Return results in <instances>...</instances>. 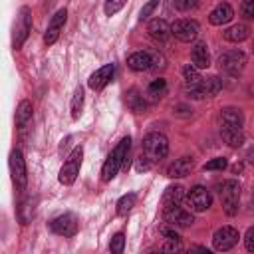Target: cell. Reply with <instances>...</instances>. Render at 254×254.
<instances>
[{"label": "cell", "instance_id": "d6986e66", "mask_svg": "<svg viewBox=\"0 0 254 254\" xmlns=\"http://www.w3.org/2000/svg\"><path fill=\"white\" fill-rule=\"evenodd\" d=\"M147 30H149V34H151L155 40H159V42H167V40L173 36L171 26H169L167 20H163V18H155V20H151L149 26H147Z\"/></svg>", "mask_w": 254, "mask_h": 254}, {"label": "cell", "instance_id": "8992f818", "mask_svg": "<svg viewBox=\"0 0 254 254\" xmlns=\"http://www.w3.org/2000/svg\"><path fill=\"white\" fill-rule=\"evenodd\" d=\"M10 175H12V183L16 187L18 192H24L26 185H28V171H26V161L20 149H14L10 153Z\"/></svg>", "mask_w": 254, "mask_h": 254}, {"label": "cell", "instance_id": "7402d4cb", "mask_svg": "<svg viewBox=\"0 0 254 254\" xmlns=\"http://www.w3.org/2000/svg\"><path fill=\"white\" fill-rule=\"evenodd\" d=\"M125 103H127V107H129L133 113H137V115H141V113L147 111V101H145V97H143L137 89H129V91L125 93Z\"/></svg>", "mask_w": 254, "mask_h": 254}, {"label": "cell", "instance_id": "52a82bcc", "mask_svg": "<svg viewBox=\"0 0 254 254\" xmlns=\"http://www.w3.org/2000/svg\"><path fill=\"white\" fill-rule=\"evenodd\" d=\"M244 65H246V56H244V52H240V50L224 52V54H220V58H218V67H220L224 73H228V75H238V73L244 69Z\"/></svg>", "mask_w": 254, "mask_h": 254}, {"label": "cell", "instance_id": "9c48e42d", "mask_svg": "<svg viewBox=\"0 0 254 254\" xmlns=\"http://www.w3.org/2000/svg\"><path fill=\"white\" fill-rule=\"evenodd\" d=\"M236 242H238V230L232 228V226H222V228H218V230L214 232V236H212V246H214V250H218V252L230 250Z\"/></svg>", "mask_w": 254, "mask_h": 254}, {"label": "cell", "instance_id": "9a60e30c", "mask_svg": "<svg viewBox=\"0 0 254 254\" xmlns=\"http://www.w3.org/2000/svg\"><path fill=\"white\" fill-rule=\"evenodd\" d=\"M113 73H115V65H113V64H107V65L95 69V71L89 75L87 85H89L91 89H101V87H105V85L113 79Z\"/></svg>", "mask_w": 254, "mask_h": 254}, {"label": "cell", "instance_id": "1f68e13d", "mask_svg": "<svg viewBox=\"0 0 254 254\" xmlns=\"http://www.w3.org/2000/svg\"><path fill=\"white\" fill-rule=\"evenodd\" d=\"M226 167V159L224 157H214V159H210L208 163H204V171H222Z\"/></svg>", "mask_w": 254, "mask_h": 254}, {"label": "cell", "instance_id": "d4e9b609", "mask_svg": "<svg viewBox=\"0 0 254 254\" xmlns=\"http://www.w3.org/2000/svg\"><path fill=\"white\" fill-rule=\"evenodd\" d=\"M30 121H32V103L28 99H24V101H20V105L16 109V125L20 129H24Z\"/></svg>", "mask_w": 254, "mask_h": 254}, {"label": "cell", "instance_id": "3957f363", "mask_svg": "<svg viewBox=\"0 0 254 254\" xmlns=\"http://www.w3.org/2000/svg\"><path fill=\"white\" fill-rule=\"evenodd\" d=\"M30 30H32V10L28 6H22L20 14L16 18V24H14V32H12V48L14 50L22 48V44L26 42Z\"/></svg>", "mask_w": 254, "mask_h": 254}, {"label": "cell", "instance_id": "e0dca14e", "mask_svg": "<svg viewBox=\"0 0 254 254\" xmlns=\"http://www.w3.org/2000/svg\"><path fill=\"white\" fill-rule=\"evenodd\" d=\"M190 62H192V65L198 67V69H204V67L210 65L208 48H206L204 42H196V44L192 46V50H190Z\"/></svg>", "mask_w": 254, "mask_h": 254}, {"label": "cell", "instance_id": "603a6c76", "mask_svg": "<svg viewBox=\"0 0 254 254\" xmlns=\"http://www.w3.org/2000/svg\"><path fill=\"white\" fill-rule=\"evenodd\" d=\"M220 119L224 125H232V127H240L244 125V115L238 107H224L220 109Z\"/></svg>", "mask_w": 254, "mask_h": 254}, {"label": "cell", "instance_id": "6da1fadb", "mask_svg": "<svg viewBox=\"0 0 254 254\" xmlns=\"http://www.w3.org/2000/svg\"><path fill=\"white\" fill-rule=\"evenodd\" d=\"M129 149H131V139L129 137H123L117 143V147L109 153V157H107V161L103 163V169H101V179L105 183H109L119 173V169L123 167V163H125V159L129 155Z\"/></svg>", "mask_w": 254, "mask_h": 254}, {"label": "cell", "instance_id": "4316f807", "mask_svg": "<svg viewBox=\"0 0 254 254\" xmlns=\"http://www.w3.org/2000/svg\"><path fill=\"white\" fill-rule=\"evenodd\" d=\"M220 89H222V79L220 77L210 75V77L202 79V95L204 97H214Z\"/></svg>", "mask_w": 254, "mask_h": 254}, {"label": "cell", "instance_id": "484cf974", "mask_svg": "<svg viewBox=\"0 0 254 254\" xmlns=\"http://www.w3.org/2000/svg\"><path fill=\"white\" fill-rule=\"evenodd\" d=\"M165 93H167V81H165L163 77L151 81L149 87H147V97H149V101H159Z\"/></svg>", "mask_w": 254, "mask_h": 254}, {"label": "cell", "instance_id": "ba28073f", "mask_svg": "<svg viewBox=\"0 0 254 254\" xmlns=\"http://www.w3.org/2000/svg\"><path fill=\"white\" fill-rule=\"evenodd\" d=\"M198 22L196 20H190V18H181V20H175L173 26H171V32L173 36L179 40V42H192L196 36H198Z\"/></svg>", "mask_w": 254, "mask_h": 254}, {"label": "cell", "instance_id": "7a4b0ae2", "mask_svg": "<svg viewBox=\"0 0 254 254\" xmlns=\"http://www.w3.org/2000/svg\"><path fill=\"white\" fill-rule=\"evenodd\" d=\"M143 153L151 161H161L169 153V141L163 133H149L143 139Z\"/></svg>", "mask_w": 254, "mask_h": 254}, {"label": "cell", "instance_id": "277c9868", "mask_svg": "<svg viewBox=\"0 0 254 254\" xmlns=\"http://www.w3.org/2000/svg\"><path fill=\"white\" fill-rule=\"evenodd\" d=\"M238 198H240V185L234 179H228L220 185V200L222 208L228 216H234L238 212Z\"/></svg>", "mask_w": 254, "mask_h": 254}, {"label": "cell", "instance_id": "83f0119b", "mask_svg": "<svg viewBox=\"0 0 254 254\" xmlns=\"http://www.w3.org/2000/svg\"><path fill=\"white\" fill-rule=\"evenodd\" d=\"M69 107H71V117H73V119H79L81 109H83V89H81V87H77V89L73 91Z\"/></svg>", "mask_w": 254, "mask_h": 254}, {"label": "cell", "instance_id": "f546056e", "mask_svg": "<svg viewBox=\"0 0 254 254\" xmlns=\"http://www.w3.org/2000/svg\"><path fill=\"white\" fill-rule=\"evenodd\" d=\"M18 214H20V220H22V224H28V220L34 216V202H32V198H26V200L20 204V208H18Z\"/></svg>", "mask_w": 254, "mask_h": 254}, {"label": "cell", "instance_id": "f1b7e54d", "mask_svg": "<svg viewBox=\"0 0 254 254\" xmlns=\"http://www.w3.org/2000/svg\"><path fill=\"white\" fill-rule=\"evenodd\" d=\"M135 194L133 192H129V194H123L119 200H117V214L119 216H125L133 206H135Z\"/></svg>", "mask_w": 254, "mask_h": 254}, {"label": "cell", "instance_id": "ffe728a7", "mask_svg": "<svg viewBox=\"0 0 254 254\" xmlns=\"http://www.w3.org/2000/svg\"><path fill=\"white\" fill-rule=\"evenodd\" d=\"M220 137L228 147H240L244 143V133L240 127H232V125H224L220 127Z\"/></svg>", "mask_w": 254, "mask_h": 254}, {"label": "cell", "instance_id": "e575fe53", "mask_svg": "<svg viewBox=\"0 0 254 254\" xmlns=\"http://www.w3.org/2000/svg\"><path fill=\"white\" fill-rule=\"evenodd\" d=\"M159 6V0H149L145 6H143V10H141V16H139V20L143 22V20H147L153 12H155V8Z\"/></svg>", "mask_w": 254, "mask_h": 254}, {"label": "cell", "instance_id": "30bf717a", "mask_svg": "<svg viewBox=\"0 0 254 254\" xmlns=\"http://www.w3.org/2000/svg\"><path fill=\"white\" fill-rule=\"evenodd\" d=\"M50 228H52V232H56L60 236H73L77 232V218L71 212L60 214L50 222Z\"/></svg>", "mask_w": 254, "mask_h": 254}, {"label": "cell", "instance_id": "d590c367", "mask_svg": "<svg viewBox=\"0 0 254 254\" xmlns=\"http://www.w3.org/2000/svg\"><path fill=\"white\" fill-rule=\"evenodd\" d=\"M242 16L246 20H254V0H244L242 2Z\"/></svg>", "mask_w": 254, "mask_h": 254}, {"label": "cell", "instance_id": "ac0fdd59", "mask_svg": "<svg viewBox=\"0 0 254 254\" xmlns=\"http://www.w3.org/2000/svg\"><path fill=\"white\" fill-rule=\"evenodd\" d=\"M232 16H234L232 6H230V4H226V2H222V4H218V6L210 12L208 22H210L212 26H222V24H228V22L232 20Z\"/></svg>", "mask_w": 254, "mask_h": 254}, {"label": "cell", "instance_id": "4dcf8cb0", "mask_svg": "<svg viewBox=\"0 0 254 254\" xmlns=\"http://www.w3.org/2000/svg\"><path fill=\"white\" fill-rule=\"evenodd\" d=\"M123 246H125V236H123V232H117V234L111 238L109 248H111L113 254H121V252H123Z\"/></svg>", "mask_w": 254, "mask_h": 254}, {"label": "cell", "instance_id": "4fadbf2b", "mask_svg": "<svg viewBox=\"0 0 254 254\" xmlns=\"http://www.w3.org/2000/svg\"><path fill=\"white\" fill-rule=\"evenodd\" d=\"M65 18H67V10H65V8L58 10V12L52 16V20H50V24H48V30H46V34H44V42H46L48 46H52V44L58 40L62 28H64V24H65Z\"/></svg>", "mask_w": 254, "mask_h": 254}, {"label": "cell", "instance_id": "5b68a950", "mask_svg": "<svg viewBox=\"0 0 254 254\" xmlns=\"http://www.w3.org/2000/svg\"><path fill=\"white\" fill-rule=\"evenodd\" d=\"M81 159H83V149H81V147H75V149L67 155L65 163H64L62 169H60V177H58L62 185H71V183L77 179L79 167H81Z\"/></svg>", "mask_w": 254, "mask_h": 254}, {"label": "cell", "instance_id": "60d3db41", "mask_svg": "<svg viewBox=\"0 0 254 254\" xmlns=\"http://www.w3.org/2000/svg\"><path fill=\"white\" fill-rule=\"evenodd\" d=\"M246 159H248L250 163H254V147H252V149H248V155H246Z\"/></svg>", "mask_w": 254, "mask_h": 254}, {"label": "cell", "instance_id": "74e56055", "mask_svg": "<svg viewBox=\"0 0 254 254\" xmlns=\"http://www.w3.org/2000/svg\"><path fill=\"white\" fill-rule=\"evenodd\" d=\"M161 234L165 236V240H179V242H181V236H179V232L175 230V226H173V228L163 226V228H161Z\"/></svg>", "mask_w": 254, "mask_h": 254}, {"label": "cell", "instance_id": "d6a6232c", "mask_svg": "<svg viewBox=\"0 0 254 254\" xmlns=\"http://www.w3.org/2000/svg\"><path fill=\"white\" fill-rule=\"evenodd\" d=\"M125 2H127V0H105V14H107V16L117 14V12L125 6Z\"/></svg>", "mask_w": 254, "mask_h": 254}, {"label": "cell", "instance_id": "b9f144b4", "mask_svg": "<svg viewBox=\"0 0 254 254\" xmlns=\"http://www.w3.org/2000/svg\"><path fill=\"white\" fill-rule=\"evenodd\" d=\"M232 171H234V173H240V171H242V165H234Z\"/></svg>", "mask_w": 254, "mask_h": 254}, {"label": "cell", "instance_id": "f35d334b", "mask_svg": "<svg viewBox=\"0 0 254 254\" xmlns=\"http://www.w3.org/2000/svg\"><path fill=\"white\" fill-rule=\"evenodd\" d=\"M244 244H246V250L248 252H254V226H250L244 234Z\"/></svg>", "mask_w": 254, "mask_h": 254}, {"label": "cell", "instance_id": "44dd1931", "mask_svg": "<svg viewBox=\"0 0 254 254\" xmlns=\"http://www.w3.org/2000/svg\"><path fill=\"white\" fill-rule=\"evenodd\" d=\"M222 36H224L226 42L238 44V42H244V40L250 36V28H248L246 24H234V26L226 28V30L222 32Z\"/></svg>", "mask_w": 254, "mask_h": 254}, {"label": "cell", "instance_id": "2e32d148", "mask_svg": "<svg viewBox=\"0 0 254 254\" xmlns=\"http://www.w3.org/2000/svg\"><path fill=\"white\" fill-rule=\"evenodd\" d=\"M192 167H194V163H192L190 157H181V159H175V163L169 165L167 175H169L171 179H183V177L190 175Z\"/></svg>", "mask_w": 254, "mask_h": 254}, {"label": "cell", "instance_id": "7c38bea8", "mask_svg": "<svg viewBox=\"0 0 254 254\" xmlns=\"http://www.w3.org/2000/svg\"><path fill=\"white\" fill-rule=\"evenodd\" d=\"M165 220L171 224V226H179V228H187V226H190L192 222H194V218H192V214L189 212V210H185V208H181L179 204H175V206H169V208H165Z\"/></svg>", "mask_w": 254, "mask_h": 254}, {"label": "cell", "instance_id": "836d02e7", "mask_svg": "<svg viewBox=\"0 0 254 254\" xmlns=\"http://www.w3.org/2000/svg\"><path fill=\"white\" fill-rule=\"evenodd\" d=\"M175 6L179 12H190L198 6V0H175Z\"/></svg>", "mask_w": 254, "mask_h": 254}, {"label": "cell", "instance_id": "8d00e7d4", "mask_svg": "<svg viewBox=\"0 0 254 254\" xmlns=\"http://www.w3.org/2000/svg\"><path fill=\"white\" fill-rule=\"evenodd\" d=\"M151 163H153V161H151L147 155H141V157L137 159V163H135V169H137V171H149V169H151Z\"/></svg>", "mask_w": 254, "mask_h": 254}, {"label": "cell", "instance_id": "ab89813d", "mask_svg": "<svg viewBox=\"0 0 254 254\" xmlns=\"http://www.w3.org/2000/svg\"><path fill=\"white\" fill-rule=\"evenodd\" d=\"M173 111H175L177 115H189V113H190V109H189L187 105H175Z\"/></svg>", "mask_w": 254, "mask_h": 254}, {"label": "cell", "instance_id": "5bb4252c", "mask_svg": "<svg viewBox=\"0 0 254 254\" xmlns=\"http://www.w3.org/2000/svg\"><path fill=\"white\" fill-rule=\"evenodd\" d=\"M127 65L133 71H145L155 67V60H153V50H145V52H135L127 58Z\"/></svg>", "mask_w": 254, "mask_h": 254}, {"label": "cell", "instance_id": "8fae6325", "mask_svg": "<svg viewBox=\"0 0 254 254\" xmlns=\"http://www.w3.org/2000/svg\"><path fill=\"white\" fill-rule=\"evenodd\" d=\"M187 200H189L190 208H192V210H196V212H204V210H206V208H210V204H212L210 192H208L202 185L192 187V189H190V192H189V196H187Z\"/></svg>", "mask_w": 254, "mask_h": 254}, {"label": "cell", "instance_id": "cb8c5ba5", "mask_svg": "<svg viewBox=\"0 0 254 254\" xmlns=\"http://www.w3.org/2000/svg\"><path fill=\"white\" fill-rule=\"evenodd\" d=\"M183 198H185V189H183L181 185H171V187H167L165 192H163V206H165V208L175 206V204H179Z\"/></svg>", "mask_w": 254, "mask_h": 254}]
</instances>
